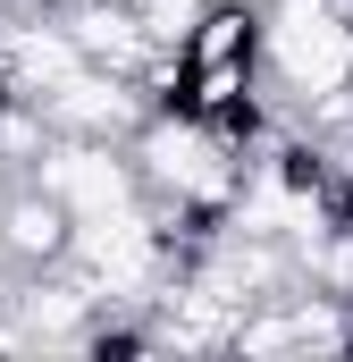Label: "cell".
Returning <instances> with one entry per match:
<instances>
[{
  "mask_svg": "<svg viewBox=\"0 0 353 362\" xmlns=\"http://www.w3.org/2000/svg\"><path fill=\"white\" fill-rule=\"evenodd\" d=\"M0 236H8L17 270H51V262H68V245H76V211L25 177L17 194H8V211H0Z\"/></svg>",
  "mask_w": 353,
  "mask_h": 362,
  "instance_id": "2",
  "label": "cell"
},
{
  "mask_svg": "<svg viewBox=\"0 0 353 362\" xmlns=\"http://www.w3.org/2000/svg\"><path fill=\"white\" fill-rule=\"evenodd\" d=\"M34 185H42V194H59L76 219L126 211V202H143V194H152L143 169H135V144H101V135H59V144L34 160Z\"/></svg>",
  "mask_w": 353,
  "mask_h": 362,
  "instance_id": "1",
  "label": "cell"
},
{
  "mask_svg": "<svg viewBox=\"0 0 353 362\" xmlns=\"http://www.w3.org/2000/svg\"><path fill=\"white\" fill-rule=\"evenodd\" d=\"M17 185H25V177H17V169H0V211H8V194H17Z\"/></svg>",
  "mask_w": 353,
  "mask_h": 362,
  "instance_id": "5",
  "label": "cell"
},
{
  "mask_svg": "<svg viewBox=\"0 0 353 362\" xmlns=\"http://www.w3.org/2000/svg\"><path fill=\"white\" fill-rule=\"evenodd\" d=\"M8 278H17V253H8V236H0V286H8Z\"/></svg>",
  "mask_w": 353,
  "mask_h": 362,
  "instance_id": "4",
  "label": "cell"
},
{
  "mask_svg": "<svg viewBox=\"0 0 353 362\" xmlns=\"http://www.w3.org/2000/svg\"><path fill=\"white\" fill-rule=\"evenodd\" d=\"M193 68H227V59H261V8L253 0H210L193 42H185Z\"/></svg>",
  "mask_w": 353,
  "mask_h": 362,
  "instance_id": "3",
  "label": "cell"
}]
</instances>
